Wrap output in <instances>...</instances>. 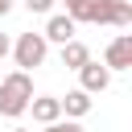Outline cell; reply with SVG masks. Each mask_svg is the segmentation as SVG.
<instances>
[{
	"label": "cell",
	"mask_w": 132,
	"mask_h": 132,
	"mask_svg": "<svg viewBox=\"0 0 132 132\" xmlns=\"http://www.w3.org/2000/svg\"><path fill=\"white\" fill-rule=\"evenodd\" d=\"M70 21L78 25V21H87V25H132V4L128 0H82L74 12H70Z\"/></svg>",
	"instance_id": "1"
},
{
	"label": "cell",
	"mask_w": 132,
	"mask_h": 132,
	"mask_svg": "<svg viewBox=\"0 0 132 132\" xmlns=\"http://www.w3.org/2000/svg\"><path fill=\"white\" fill-rule=\"evenodd\" d=\"M25 8H29V12H50L54 0H25Z\"/></svg>",
	"instance_id": "10"
},
{
	"label": "cell",
	"mask_w": 132,
	"mask_h": 132,
	"mask_svg": "<svg viewBox=\"0 0 132 132\" xmlns=\"http://www.w3.org/2000/svg\"><path fill=\"white\" fill-rule=\"evenodd\" d=\"M58 103H62V111H66L70 120H78V116L91 111V95H87L82 87H78V91H66V99H58Z\"/></svg>",
	"instance_id": "8"
},
{
	"label": "cell",
	"mask_w": 132,
	"mask_h": 132,
	"mask_svg": "<svg viewBox=\"0 0 132 132\" xmlns=\"http://www.w3.org/2000/svg\"><path fill=\"white\" fill-rule=\"evenodd\" d=\"M8 8H12V0H0V16H4V12H8Z\"/></svg>",
	"instance_id": "13"
},
{
	"label": "cell",
	"mask_w": 132,
	"mask_h": 132,
	"mask_svg": "<svg viewBox=\"0 0 132 132\" xmlns=\"http://www.w3.org/2000/svg\"><path fill=\"white\" fill-rule=\"evenodd\" d=\"M45 37L41 33H21L16 37V45H12V58H16V66L21 70H33V66H41L45 62Z\"/></svg>",
	"instance_id": "3"
},
{
	"label": "cell",
	"mask_w": 132,
	"mask_h": 132,
	"mask_svg": "<svg viewBox=\"0 0 132 132\" xmlns=\"http://www.w3.org/2000/svg\"><path fill=\"white\" fill-rule=\"evenodd\" d=\"M29 99H33V78L29 70H12L4 82H0V116L16 120L29 111Z\"/></svg>",
	"instance_id": "2"
},
{
	"label": "cell",
	"mask_w": 132,
	"mask_h": 132,
	"mask_svg": "<svg viewBox=\"0 0 132 132\" xmlns=\"http://www.w3.org/2000/svg\"><path fill=\"white\" fill-rule=\"evenodd\" d=\"M8 50H12V45H8V37H4V33H0V58H4V54H8Z\"/></svg>",
	"instance_id": "12"
},
{
	"label": "cell",
	"mask_w": 132,
	"mask_h": 132,
	"mask_svg": "<svg viewBox=\"0 0 132 132\" xmlns=\"http://www.w3.org/2000/svg\"><path fill=\"white\" fill-rule=\"evenodd\" d=\"M78 78H82V91H87V95H99V91H107L111 70L99 66V62H82V66H78Z\"/></svg>",
	"instance_id": "5"
},
{
	"label": "cell",
	"mask_w": 132,
	"mask_h": 132,
	"mask_svg": "<svg viewBox=\"0 0 132 132\" xmlns=\"http://www.w3.org/2000/svg\"><path fill=\"white\" fill-rule=\"evenodd\" d=\"M82 62H91V50H87L82 41H66V45H62V66H66V70H78Z\"/></svg>",
	"instance_id": "9"
},
{
	"label": "cell",
	"mask_w": 132,
	"mask_h": 132,
	"mask_svg": "<svg viewBox=\"0 0 132 132\" xmlns=\"http://www.w3.org/2000/svg\"><path fill=\"white\" fill-rule=\"evenodd\" d=\"M62 4H66V8H70V12H74V8H78V4H82V0H62Z\"/></svg>",
	"instance_id": "14"
},
{
	"label": "cell",
	"mask_w": 132,
	"mask_h": 132,
	"mask_svg": "<svg viewBox=\"0 0 132 132\" xmlns=\"http://www.w3.org/2000/svg\"><path fill=\"white\" fill-rule=\"evenodd\" d=\"M29 111H33L37 124H54V120H62V103H58L54 95H33V99H29Z\"/></svg>",
	"instance_id": "6"
},
{
	"label": "cell",
	"mask_w": 132,
	"mask_h": 132,
	"mask_svg": "<svg viewBox=\"0 0 132 132\" xmlns=\"http://www.w3.org/2000/svg\"><path fill=\"white\" fill-rule=\"evenodd\" d=\"M12 132H29V128H12Z\"/></svg>",
	"instance_id": "15"
},
{
	"label": "cell",
	"mask_w": 132,
	"mask_h": 132,
	"mask_svg": "<svg viewBox=\"0 0 132 132\" xmlns=\"http://www.w3.org/2000/svg\"><path fill=\"white\" fill-rule=\"evenodd\" d=\"M74 29H78V25H74L70 16H50L41 37H45V41H58V45H66V41H74Z\"/></svg>",
	"instance_id": "7"
},
{
	"label": "cell",
	"mask_w": 132,
	"mask_h": 132,
	"mask_svg": "<svg viewBox=\"0 0 132 132\" xmlns=\"http://www.w3.org/2000/svg\"><path fill=\"white\" fill-rule=\"evenodd\" d=\"M103 66H107V70H128V66H132V33H120V37L107 45Z\"/></svg>",
	"instance_id": "4"
},
{
	"label": "cell",
	"mask_w": 132,
	"mask_h": 132,
	"mask_svg": "<svg viewBox=\"0 0 132 132\" xmlns=\"http://www.w3.org/2000/svg\"><path fill=\"white\" fill-rule=\"evenodd\" d=\"M58 132H87V128H82V124H74V120H66V124L58 120Z\"/></svg>",
	"instance_id": "11"
}]
</instances>
